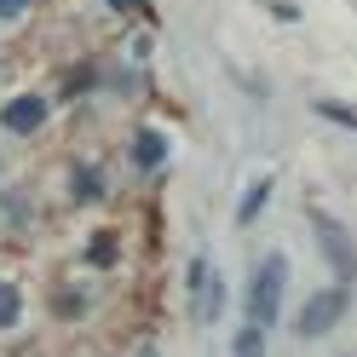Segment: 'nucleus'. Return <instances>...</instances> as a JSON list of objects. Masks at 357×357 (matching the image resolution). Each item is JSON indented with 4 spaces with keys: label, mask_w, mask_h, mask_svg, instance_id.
<instances>
[{
    "label": "nucleus",
    "mask_w": 357,
    "mask_h": 357,
    "mask_svg": "<svg viewBox=\"0 0 357 357\" xmlns=\"http://www.w3.org/2000/svg\"><path fill=\"white\" fill-rule=\"evenodd\" d=\"M282 288H288V259H282V254H271L265 265H254V288H248V323H259V328H271V323H277Z\"/></svg>",
    "instance_id": "obj_1"
},
{
    "label": "nucleus",
    "mask_w": 357,
    "mask_h": 357,
    "mask_svg": "<svg viewBox=\"0 0 357 357\" xmlns=\"http://www.w3.org/2000/svg\"><path fill=\"white\" fill-rule=\"evenodd\" d=\"M24 6H29V0H0V17H17Z\"/></svg>",
    "instance_id": "obj_10"
},
{
    "label": "nucleus",
    "mask_w": 357,
    "mask_h": 357,
    "mask_svg": "<svg viewBox=\"0 0 357 357\" xmlns=\"http://www.w3.org/2000/svg\"><path fill=\"white\" fill-rule=\"evenodd\" d=\"M132 155H139V167H162L167 162V139L162 132H139V139H132Z\"/></svg>",
    "instance_id": "obj_6"
},
{
    "label": "nucleus",
    "mask_w": 357,
    "mask_h": 357,
    "mask_svg": "<svg viewBox=\"0 0 357 357\" xmlns=\"http://www.w3.org/2000/svg\"><path fill=\"white\" fill-rule=\"evenodd\" d=\"M40 121H47V104H40V98H12L6 104V127L12 132H35Z\"/></svg>",
    "instance_id": "obj_5"
},
{
    "label": "nucleus",
    "mask_w": 357,
    "mask_h": 357,
    "mask_svg": "<svg viewBox=\"0 0 357 357\" xmlns=\"http://www.w3.org/2000/svg\"><path fill=\"white\" fill-rule=\"evenodd\" d=\"M190 277H196V323L219 317V277L208 282V259H196V265H190Z\"/></svg>",
    "instance_id": "obj_4"
},
{
    "label": "nucleus",
    "mask_w": 357,
    "mask_h": 357,
    "mask_svg": "<svg viewBox=\"0 0 357 357\" xmlns=\"http://www.w3.org/2000/svg\"><path fill=\"white\" fill-rule=\"evenodd\" d=\"M236 357H265V328L259 323H248V328L236 334Z\"/></svg>",
    "instance_id": "obj_8"
},
{
    "label": "nucleus",
    "mask_w": 357,
    "mask_h": 357,
    "mask_svg": "<svg viewBox=\"0 0 357 357\" xmlns=\"http://www.w3.org/2000/svg\"><path fill=\"white\" fill-rule=\"evenodd\" d=\"M311 231L323 236V254L334 259V271H340V277H357V248H351V236L334 225L328 213H317V208H311Z\"/></svg>",
    "instance_id": "obj_3"
},
{
    "label": "nucleus",
    "mask_w": 357,
    "mask_h": 357,
    "mask_svg": "<svg viewBox=\"0 0 357 357\" xmlns=\"http://www.w3.org/2000/svg\"><path fill=\"white\" fill-rule=\"evenodd\" d=\"M265 196H271V178H254V185H248V196H242V208H236V219H242V225H248V219L265 208Z\"/></svg>",
    "instance_id": "obj_7"
},
{
    "label": "nucleus",
    "mask_w": 357,
    "mask_h": 357,
    "mask_svg": "<svg viewBox=\"0 0 357 357\" xmlns=\"http://www.w3.org/2000/svg\"><path fill=\"white\" fill-rule=\"evenodd\" d=\"M340 317H346V288H323V294L305 300V311H300V334H305V340H317V334H328Z\"/></svg>",
    "instance_id": "obj_2"
},
{
    "label": "nucleus",
    "mask_w": 357,
    "mask_h": 357,
    "mask_svg": "<svg viewBox=\"0 0 357 357\" xmlns=\"http://www.w3.org/2000/svg\"><path fill=\"white\" fill-rule=\"evenodd\" d=\"M17 311H24V305H17V294H12V288H0V328H12Z\"/></svg>",
    "instance_id": "obj_9"
}]
</instances>
